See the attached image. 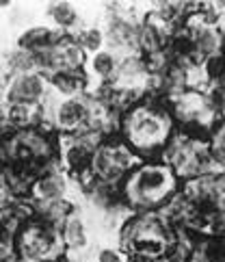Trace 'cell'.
<instances>
[{
    "instance_id": "ba28073f",
    "label": "cell",
    "mask_w": 225,
    "mask_h": 262,
    "mask_svg": "<svg viewBox=\"0 0 225 262\" xmlns=\"http://www.w3.org/2000/svg\"><path fill=\"white\" fill-rule=\"evenodd\" d=\"M59 232H61V241L65 245V251H91L93 249L91 236H89V223L80 208L65 219Z\"/></svg>"
},
{
    "instance_id": "7a4b0ae2",
    "label": "cell",
    "mask_w": 225,
    "mask_h": 262,
    "mask_svg": "<svg viewBox=\"0 0 225 262\" xmlns=\"http://www.w3.org/2000/svg\"><path fill=\"white\" fill-rule=\"evenodd\" d=\"M180 191V180L163 161H141L119 186L121 202L130 212H158Z\"/></svg>"
},
{
    "instance_id": "7c38bea8",
    "label": "cell",
    "mask_w": 225,
    "mask_h": 262,
    "mask_svg": "<svg viewBox=\"0 0 225 262\" xmlns=\"http://www.w3.org/2000/svg\"><path fill=\"white\" fill-rule=\"evenodd\" d=\"M204 74L208 78L210 85H217L225 78V52L223 54H217V57H210L204 61Z\"/></svg>"
},
{
    "instance_id": "8fae6325",
    "label": "cell",
    "mask_w": 225,
    "mask_h": 262,
    "mask_svg": "<svg viewBox=\"0 0 225 262\" xmlns=\"http://www.w3.org/2000/svg\"><path fill=\"white\" fill-rule=\"evenodd\" d=\"M74 39L80 43V48L93 54V52H100L106 48V33H104V26L102 24H87L74 35Z\"/></svg>"
},
{
    "instance_id": "30bf717a",
    "label": "cell",
    "mask_w": 225,
    "mask_h": 262,
    "mask_svg": "<svg viewBox=\"0 0 225 262\" xmlns=\"http://www.w3.org/2000/svg\"><path fill=\"white\" fill-rule=\"evenodd\" d=\"M50 91L56 98H78L87 93V76L84 72H54L48 76Z\"/></svg>"
},
{
    "instance_id": "6da1fadb",
    "label": "cell",
    "mask_w": 225,
    "mask_h": 262,
    "mask_svg": "<svg viewBox=\"0 0 225 262\" xmlns=\"http://www.w3.org/2000/svg\"><path fill=\"white\" fill-rule=\"evenodd\" d=\"M175 133V121L165 96H147L121 117L119 137L137 152L141 161H163L165 145Z\"/></svg>"
},
{
    "instance_id": "5b68a950",
    "label": "cell",
    "mask_w": 225,
    "mask_h": 262,
    "mask_svg": "<svg viewBox=\"0 0 225 262\" xmlns=\"http://www.w3.org/2000/svg\"><path fill=\"white\" fill-rule=\"evenodd\" d=\"M74 186L76 184L61 169V163H56V165L48 167V169H43L33 180L31 191H28V204L41 206V204H52V202H61V200H72L70 191Z\"/></svg>"
},
{
    "instance_id": "3957f363",
    "label": "cell",
    "mask_w": 225,
    "mask_h": 262,
    "mask_svg": "<svg viewBox=\"0 0 225 262\" xmlns=\"http://www.w3.org/2000/svg\"><path fill=\"white\" fill-rule=\"evenodd\" d=\"M20 262H63L65 245L61 232L41 219H28L15 236Z\"/></svg>"
},
{
    "instance_id": "8992f818",
    "label": "cell",
    "mask_w": 225,
    "mask_h": 262,
    "mask_svg": "<svg viewBox=\"0 0 225 262\" xmlns=\"http://www.w3.org/2000/svg\"><path fill=\"white\" fill-rule=\"evenodd\" d=\"M50 93L48 76L41 72L31 74H15L9 80H5L3 98L5 104H41Z\"/></svg>"
},
{
    "instance_id": "4fadbf2b",
    "label": "cell",
    "mask_w": 225,
    "mask_h": 262,
    "mask_svg": "<svg viewBox=\"0 0 225 262\" xmlns=\"http://www.w3.org/2000/svg\"><path fill=\"white\" fill-rule=\"evenodd\" d=\"M93 262H130V256L119 245H102L93 256Z\"/></svg>"
},
{
    "instance_id": "9c48e42d",
    "label": "cell",
    "mask_w": 225,
    "mask_h": 262,
    "mask_svg": "<svg viewBox=\"0 0 225 262\" xmlns=\"http://www.w3.org/2000/svg\"><path fill=\"white\" fill-rule=\"evenodd\" d=\"M46 15H48L52 29L63 31L72 37L84 26L80 5L74 3H48L46 5Z\"/></svg>"
},
{
    "instance_id": "52a82bcc",
    "label": "cell",
    "mask_w": 225,
    "mask_h": 262,
    "mask_svg": "<svg viewBox=\"0 0 225 262\" xmlns=\"http://www.w3.org/2000/svg\"><path fill=\"white\" fill-rule=\"evenodd\" d=\"M121 57L110 50L104 48L100 52L89 54L87 65H84V76H87V93H96L98 89L110 85V80L115 78L117 68H119Z\"/></svg>"
},
{
    "instance_id": "277c9868",
    "label": "cell",
    "mask_w": 225,
    "mask_h": 262,
    "mask_svg": "<svg viewBox=\"0 0 225 262\" xmlns=\"http://www.w3.org/2000/svg\"><path fill=\"white\" fill-rule=\"evenodd\" d=\"M141 163L137 152L121 137H108L100 143L93 154L91 173L102 184L121 186V182L130 176V171Z\"/></svg>"
}]
</instances>
